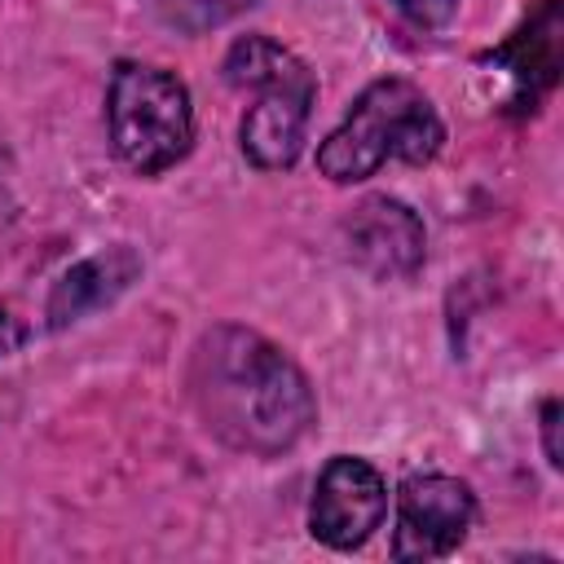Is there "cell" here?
I'll list each match as a JSON object with an SVG mask.
<instances>
[{
  "label": "cell",
  "mask_w": 564,
  "mask_h": 564,
  "mask_svg": "<svg viewBox=\"0 0 564 564\" xmlns=\"http://www.w3.org/2000/svg\"><path fill=\"white\" fill-rule=\"evenodd\" d=\"M137 273H141V260H137L132 247H106V251H97V256L70 264V269L57 278V286L48 291V308H44L48 326H53V330L75 326V322H84L88 313L115 304V300L137 282Z\"/></svg>",
  "instance_id": "ba28073f"
},
{
  "label": "cell",
  "mask_w": 564,
  "mask_h": 564,
  "mask_svg": "<svg viewBox=\"0 0 564 564\" xmlns=\"http://www.w3.org/2000/svg\"><path fill=\"white\" fill-rule=\"evenodd\" d=\"M185 383L207 432L238 454H286L317 419V397L295 357L238 322L198 335Z\"/></svg>",
  "instance_id": "6da1fadb"
},
{
  "label": "cell",
  "mask_w": 564,
  "mask_h": 564,
  "mask_svg": "<svg viewBox=\"0 0 564 564\" xmlns=\"http://www.w3.org/2000/svg\"><path fill=\"white\" fill-rule=\"evenodd\" d=\"M445 141V123L423 88L410 79H375L348 106L344 123L317 145V172L335 185L375 176L388 159L427 163Z\"/></svg>",
  "instance_id": "7a4b0ae2"
},
{
  "label": "cell",
  "mask_w": 564,
  "mask_h": 564,
  "mask_svg": "<svg viewBox=\"0 0 564 564\" xmlns=\"http://www.w3.org/2000/svg\"><path fill=\"white\" fill-rule=\"evenodd\" d=\"M388 516V485L383 476L352 454H339L322 467L308 502V529L330 551L361 546Z\"/></svg>",
  "instance_id": "8992f818"
},
{
  "label": "cell",
  "mask_w": 564,
  "mask_h": 564,
  "mask_svg": "<svg viewBox=\"0 0 564 564\" xmlns=\"http://www.w3.org/2000/svg\"><path fill=\"white\" fill-rule=\"evenodd\" d=\"M106 123L115 154L137 176L167 172L194 145L189 88L163 66L119 62L106 88Z\"/></svg>",
  "instance_id": "277c9868"
},
{
  "label": "cell",
  "mask_w": 564,
  "mask_h": 564,
  "mask_svg": "<svg viewBox=\"0 0 564 564\" xmlns=\"http://www.w3.org/2000/svg\"><path fill=\"white\" fill-rule=\"evenodd\" d=\"M542 441H546V463L560 467L564 463V449H560V401H542Z\"/></svg>",
  "instance_id": "8fae6325"
},
{
  "label": "cell",
  "mask_w": 564,
  "mask_h": 564,
  "mask_svg": "<svg viewBox=\"0 0 564 564\" xmlns=\"http://www.w3.org/2000/svg\"><path fill=\"white\" fill-rule=\"evenodd\" d=\"M225 79L234 88L256 93V106H247L238 128L242 154L260 172L291 167L304 150V132L317 97V79L304 66V57H295L269 35H247L225 53Z\"/></svg>",
  "instance_id": "3957f363"
},
{
  "label": "cell",
  "mask_w": 564,
  "mask_h": 564,
  "mask_svg": "<svg viewBox=\"0 0 564 564\" xmlns=\"http://www.w3.org/2000/svg\"><path fill=\"white\" fill-rule=\"evenodd\" d=\"M476 520V494L467 480L445 471L405 476L397 489V529H392V560L423 564L449 555Z\"/></svg>",
  "instance_id": "5b68a950"
},
{
  "label": "cell",
  "mask_w": 564,
  "mask_h": 564,
  "mask_svg": "<svg viewBox=\"0 0 564 564\" xmlns=\"http://www.w3.org/2000/svg\"><path fill=\"white\" fill-rule=\"evenodd\" d=\"M22 339H26L22 317H18V313H9V308H0V361H4L9 352H18V348H22Z\"/></svg>",
  "instance_id": "7c38bea8"
},
{
  "label": "cell",
  "mask_w": 564,
  "mask_h": 564,
  "mask_svg": "<svg viewBox=\"0 0 564 564\" xmlns=\"http://www.w3.org/2000/svg\"><path fill=\"white\" fill-rule=\"evenodd\" d=\"M344 242L357 269H366L375 282H397L410 278L423 264V220L388 194H370L361 198L348 220H344Z\"/></svg>",
  "instance_id": "52a82bcc"
},
{
  "label": "cell",
  "mask_w": 564,
  "mask_h": 564,
  "mask_svg": "<svg viewBox=\"0 0 564 564\" xmlns=\"http://www.w3.org/2000/svg\"><path fill=\"white\" fill-rule=\"evenodd\" d=\"M410 22H419V26H441V22H449L454 18V9H458V0H392Z\"/></svg>",
  "instance_id": "30bf717a"
},
{
  "label": "cell",
  "mask_w": 564,
  "mask_h": 564,
  "mask_svg": "<svg viewBox=\"0 0 564 564\" xmlns=\"http://www.w3.org/2000/svg\"><path fill=\"white\" fill-rule=\"evenodd\" d=\"M560 4L546 0L538 18H529V26H520L498 53H489L507 75H511V110L524 115L533 110L560 79Z\"/></svg>",
  "instance_id": "9c48e42d"
},
{
  "label": "cell",
  "mask_w": 564,
  "mask_h": 564,
  "mask_svg": "<svg viewBox=\"0 0 564 564\" xmlns=\"http://www.w3.org/2000/svg\"><path fill=\"white\" fill-rule=\"evenodd\" d=\"M0 207H9V154L0 145Z\"/></svg>",
  "instance_id": "4fadbf2b"
}]
</instances>
